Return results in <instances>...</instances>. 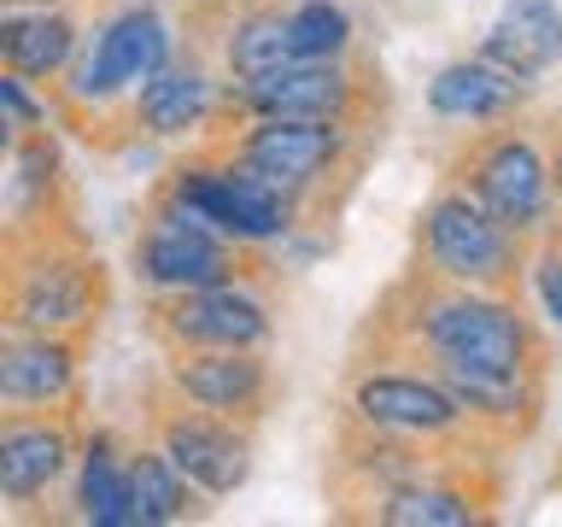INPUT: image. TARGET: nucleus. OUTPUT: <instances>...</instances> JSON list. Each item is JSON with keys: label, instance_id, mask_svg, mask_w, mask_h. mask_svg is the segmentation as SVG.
I'll return each instance as SVG.
<instances>
[{"label": "nucleus", "instance_id": "f257e3e1", "mask_svg": "<svg viewBox=\"0 0 562 527\" xmlns=\"http://www.w3.org/2000/svg\"><path fill=\"white\" fill-rule=\"evenodd\" d=\"M170 200L188 205L200 223H211L217 235L240 240V246L276 240V235H288V223H293V193L263 182V176L252 165H240V158L235 165H188V170H176Z\"/></svg>", "mask_w": 562, "mask_h": 527}, {"label": "nucleus", "instance_id": "f03ea898", "mask_svg": "<svg viewBox=\"0 0 562 527\" xmlns=\"http://www.w3.org/2000/svg\"><path fill=\"white\" fill-rule=\"evenodd\" d=\"M422 340L439 363H481V369H527L533 363V334L521 311L486 293H446L422 311Z\"/></svg>", "mask_w": 562, "mask_h": 527}, {"label": "nucleus", "instance_id": "7ed1b4c3", "mask_svg": "<svg viewBox=\"0 0 562 527\" xmlns=\"http://www.w3.org/2000/svg\"><path fill=\"white\" fill-rule=\"evenodd\" d=\"M422 240L439 276H451L457 288H498L516 276V228H504L474 193H439L422 217Z\"/></svg>", "mask_w": 562, "mask_h": 527}, {"label": "nucleus", "instance_id": "20e7f679", "mask_svg": "<svg viewBox=\"0 0 562 527\" xmlns=\"http://www.w3.org/2000/svg\"><path fill=\"white\" fill-rule=\"evenodd\" d=\"M135 264L153 288L165 293H193V288H211V281H228L235 258H228V235H217L211 223H200L188 205L165 200L158 217L147 223V235L135 246Z\"/></svg>", "mask_w": 562, "mask_h": 527}, {"label": "nucleus", "instance_id": "39448f33", "mask_svg": "<svg viewBox=\"0 0 562 527\" xmlns=\"http://www.w3.org/2000/svg\"><path fill=\"white\" fill-rule=\"evenodd\" d=\"M170 65V30L158 12H117L112 24L94 35V47H88V59L77 65V77H70V94L77 100H117L130 94V88L153 82L158 70Z\"/></svg>", "mask_w": 562, "mask_h": 527}, {"label": "nucleus", "instance_id": "423d86ee", "mask_svg": "<svg viewBox=\"0 0 562 527\" xmlns=\"http://www.w3.org/2000/svg\"><path fill=\"white\" fill-rule=\"evenodd\" d=\"M340 153H346L340 117H258L235 147L240 165H252L263 182H276L288 193H305L323 170H334Z\"/></svg>", "mask_w": 562, "mask_h": 527}, {"label": "nucleus", "instance_id": "0eeeda50", "mask_svg": "<svg viewBox=\"0 0 562 527\" xmlns=\"http://www.w3.org/2000/svg\"><path fill=\"white\" fill-rule=\"evenodd\" d=\"M551 182L557 176L544 170V158L516 135L492 141V147L474 158V176H469L474 200H481L504 228H516V235L544 223V211H551Z\"/></svg>", "mask_w": 562, "mask_h": 527}, {"label": "nucleus", "instance_id": "6e6552de", "mask_svg": "<svg viewBox=\"0 0 562 527\" xmlns=\"http://www.w3.org/2000/svg\"><path fill=\"white\" fill-rule=\"evenodd\" d=\"M351 411H358L369 428L386 434H451L469 411L457 404V393L446 381H422V375H363L358 393H351Z\"/></svg>", "mask_w": 562, "mask_h": 527}, {"label": "nucleus", "instance_id": "1a4fd4ad", "mask_svg": "<svg viewBox=\"0 0 562 527\" xmlns=\"http://www.w3.org/2000/svg\"><path fill=\"white\" fill-rule=\"evenodd\" d=\"M165 451H170V463L188 474L200 492H211V498H228L240 481H246V469H252V446H246V434H235L217 416H170L165 422Z\"/></svg>", "mask_w": 562, "mask_h": 527}, {"label": "nucleus", "instance_id": "9d476101", "mask_svg": "<svg viewBox=\"0 0 562 527\" xmlns=\"http://www.w3.org/2000/svg\"><path fill=\"white\" fill-rule=\"evenodd\" d=\"M240 105L252 117H346L351 77L334 59H293L258 82H240Z\"/></svg>", "mask_w": 562, "mask_h": 527}, {"label": "nucleus", "instance_id": "9b49d317", "mask_svg": "<svg viewBox=\"0 0 562 527\" xmlns=\"http://www.w3.org/2000/svg\"><path fill=\"white\" fill-rule=\"evenodd\" d=\"M182 346H246L252 351L270 334V316L246 288L235 281H211V288L176 293L170 323H165Z\"/></svg>", "mask_w": 562, "mask_h": 527}, {"label": "nucleus", "instance_id": "f8f14e48", "mask_svg": "<svg viewBox=\"0 0 562 527\" xmlns=\"http://www.w3.org/2000/svg\"><path fill=\"white\" fill-rule=\"evenodd\" d=\"M481 59L504 65L521 82L544 77L562 59V7L557 0H504V12L481 35Z\"/></svg>", "mask_w": 562, "mask_h": 527}, {"label": "nucleus", "instance_id": "ddd939ff", "mask_svg": "<svg viewBox=\"0 0 562 527\" xmlns=\"http://www.w3.org/2000/svg\"><path fill=\"white\" fill-rule=\"evenodd\" d=\"M170 381H176V393H182L188 404L223 411V416H235V411H246V404L263 399V363L246 346H200V351H188V358L170 369Z\"/></svg>", "mask_w": 562, "mask_h": 527}, {"label": "nucleus", "instance_id": "4468645a", "mask_svg": "<svg viewBox=\"0 0 562 527\" xmlns=\"http://www.w3.org/2000/svg\"><path fill=\"white\" fill-rule=\"evenodd\" d=\"M516 100H521V77H509L504 65L481 59V53L434 70V82H428V105L451 123H486V117L509 112Z\"/></svg>", "mask_w": 562, "mask_h": 527}, {"label": "nucleus", "instance_id": "2eb2a0df", "mask_svg": "<svg viewBox=\"0 0 562 527\" xmlns=\"http://www.w3.org/2000/svg\"><path fill=\"white\" fill-rule=\"evenodd\" d=\"M70 463V439L65 428H47V422H7L0 428V492L12 504L47 492Z\"/></svg>", "mask_w": 562, "mask_h": 527}, {"label": "nucleus", "instance_id": "dca6fc26", "mask_svg": "<svg viewBox=\"0 0 562 527\" xmlns=\"http://www.w3.org/2000/svg\"><path fill=\"white\" fill-rule=\"evenodd\" d=\"M70 381H77V358L65 340L42 328L24 340H7V351H0V393L12 404H53L70 393Z\"/></svg>", "mask_w": 562, "mask_h": 527}, {"label": "nucleus", "instance_id": "f3484780", "mask_svg": "<svg viewBox=\"0 0 562 527\" xmlns=\"http://www.w3.org/2000/svg\"><path fill=\"white\" fill-rule=\"evenodd\" d=\"M18 323L24 328H70L88 316V270L70 258H42L35 270L18 276V299H12Z\"/></svg>", "mask_w": 562, "mask_h": 527}, {"label": "nucleus", "instance_id": "a211bd4d", "mask_svg": "<svg viewBox=\"0 0 562 527\" xmlns=\"http://www.w3.org/2000/svg\"><path fill=\"white\" fill-rule=\"evenodd\" d=\"M211 112V77L200 65H165L153 82L135 88V123L147 135H188Z\"/></svg>", "mask_w": 562, "mask_h": 527}, {"label": "nucleus", "instance_id": "6ab92c4d", "mask_svg": "<svg viewBox=\"0 0 562 527\" xmlns=\"http://www.w3.org/2000/svg\"><path fill=\"white\" fill-rule=\"evenodd\" d=\"M0 53H7V70H18V77H53L77 53V24L65 12H47V7L12 12L0 24Z\"/></svg>", "mask_w": 562, "mask_h": 527}, {"label": "nucleus", "instance_id": "aec40b11", "mask_svg": "<svg viewBox=\"0 0 562 527\" xmlns=\"http://www.w3.org/2000/svg\"><path fill=\"white\" fill-rule=\"evenodd\" d=\"M77 516L94 527H135V486H130V463H117L112 439H88L82 451V474H77Z\"/></svg>", "mask_w": 562, "mask_h": 527}, {"label": "nucleus", "instance_id": "412c9836", "mask_svg": "<svg viewBox=\"0 0 562 527\" xmlns=\"http://www.w3.org/2000/svg\"><path fill=\"white\" fill-rule=\"evenodd\" d=\"M130 486H135V527L182 522L188 504H193V481L170 463V451H135L130 457Z\"/></svg>", "mask_w": 562, "mask_h": 527}, {"label": "nucleus", "instance_id": "4be33fe9", "mask_svg": "<svg viewBox=\"0 0 562 527\" xmlns=\"http://www.w3.org/2000/svg\"><path fill=\"white\" fill-rule=\"evenodd\" d=\"M375 516L386 527H474V522H481V509H474V498H469V492H457V486L411 481V486L386 492Z\"/></svg>", "mask_w": 562, "mask_h": 527}, {"label": "nucleus", "instance_id": "5701e85b", "mask_svg": "<svg viewBox=\"0 0 562 527\" xmlns=\"http://www.w3.org/2000/svg\"><path fill=\"white\" fill-rule=\"evenodd\" d=\"M439 381L457 393V404L474 416H521L527 404V369H481V363H439Z\"/></svg>", "mask_w": 562, "mask_h": 527}, {"label": "nucleus", "instance_id": "b1692460", "mask_svg": "<svg viewBox=\"0 0 562 527\" xmlns=\"http://www.w3.org/2000/svg\"><path fill=\"white\" fill-rule=\"evenodd\" d=\"M293 59H299L293 24L281 12H252L235 24V35H228V70H235L240 82H258V77H270V70L293 65Z\"/></svg>", "mask_w": 562, "mask_h": 527}, {"label": "nucleus", "instance_id": "393cba45", "mask_svg": "<svg viewBox=\"0 0 562 527\" xmlns=\"http://www.w3.org/2000/svg\"><path fill=\"white\" fill-rule=\"evenodd\" d=\"M288 24H293L299 59H340L346 42H351V18H346V7H334V0H305V7L288 12Z\"/></svg>", "mask_w": 562, "mask_h": 527}, {"label": "nucleus", "instance_id": "a878e982", "mask_svg": "<svg viewBox=\"0 0 562 527\" xmlns=\"http://www.w3.org/2000/svg\"><path fill=\"white\" fill-rule=\"evenodd\" d=\"M533 288H539V305H544V316H551V328H562V246L539 253V264H533Z\"/></svg>", "mask_w": 562, "mask_h": 527}, {"label": "nucleus", "instance_id": "bb28decb", "mask_svg": "<svg viewBox=\"0 0 562 527\" xmlns=\"http://www.w3.org/2000/svg\"><path fill=\"white\" fill-rule=\"evenodd\" d=\"M0 105H7V130H30V123L47 117L42 105L24 94V77H18V70H7V77H0Z\"/></svg>", "mask_w": 562, "mask_h": 527}, {"label": "nucleus", "instance_id": "cd10ccee", "mask_svg": "<svg viewBox=\"0 0 562 527\" xmlns=\"http://www.w3.org/2000/svg\"><path fill=\"white\" fill-rule=\"evenodd\" d=\"M551 176H557V193H562V153H557V165H551Z\"/></svg>", "mask_w": 562, "mask_h": 527}]
</instances>
